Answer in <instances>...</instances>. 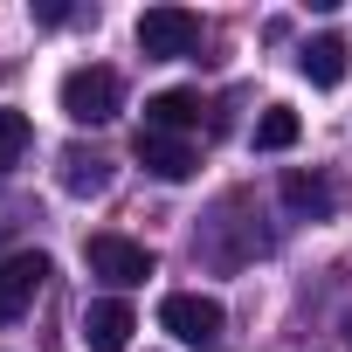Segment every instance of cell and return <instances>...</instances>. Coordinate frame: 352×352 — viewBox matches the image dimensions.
I'll return each instance as SVG.
<instances>
[{"mask_svg":"<svg viewBox=\"0 0 352 352\" xmlns=\"http://www.w3.org/2000/svg\"><path fill=\"white\" fill-rule=\"evenodd\" d=\"M118 104H124L118 69L83 63V69H69V76H63V118H69V124H111V118H118Z\"/></svg>","mask_w":352,"mask_h":352,"instance_id":"1","label":"cell"},{"mask_svg":"<svg viewBox=\"0 0 352 352\" xmlns=\"http://www.w3.org/2000/svg\"><path fill=\"white\" fill-rule=\"evenodd\" d=\"M159 324L180 338V345H194V352H214V345H221V331H228L221 304H214V297H201V290H173V297L159 304Z\"/></svg>","mask_w":352,"mask_h":352,"instance_id":"2","label":"cell"},{"mask_svg":"<svg viewBox=\"0 0 352 352\" xmlns=\"http://www.w3.org/2000/svg\"><path fill=\"white\" fill-rule=\"evenodd\" d=\"M138 49H145L152 63L194 56V49H201V14H187V8H145V14H138Z\"/></svg>","mask_w":352,"mask_h":352,"instance_id":"3","label":"cell"},{"mask_svg":"<svg viewBox=\"0 0 352 352\" xmlns=\"http://www.w3.org/2000/svg\"><path fill=\"white\" fill-rule=\"evenodd\" d=\"M90 270L111 283V290H131V283H145L152 276V249L145 242H124V235H90Z\"/></svg>","mask_w":352,"mask_h":352,"instance_id":"4","label":"cell"},{"mask_svg":"<svg viewBox=\"0 0 352 352\" xmlns=\"http://www.w3.org/2000/svg\"><path fill=\"white\" fill-rule=\"evenodd\" d=\"M42 283H49V256H42V249H14V256H0V324H14V318L35 304Z\"/></svg>","mask_w":352,"mask_h":352,"instance_id":"5","label":"cell"},{"mask_svg":"<svg viewBox=\"0 0 352 352\" xmlns=\"http://www.w3.org/2000/svg\"><path fill=\"white\" fill-rule=\"evenodd\" d=\"M138 166L152 173V180H166V187H180V180H194V166H201V152L187 145V138H173V131H138Z\"/></svg>","mask_w":352,"mask_h":352,"instance_id":"6","label":"cell"},{"mask_svg":"<svg viewBox=\"0 0 352 352\" xmlns=\"http://www.w3.org/2000/svg\"><path fill=\"white\" fill-rule=\"evenodd\" d=\"M131 331H138V318H131L124 297H97V304L83 311V345H90V352H124Z\"/></svg>","mask_w":352,"mask_h":352,"instance_id":"7","label":"cell"},{"mask_svg":"<svg viewBox=\"0 0 352 352\" xmlns=\"http://www.w3.org/2000/svg\"><path fill=\"white\" fill-rule=\"evenodd\" d=\"M201 90H159V97H145V131H173V138H187L194 124H201Z\"/></svg>","mask_w":352,"mask_h":352,"instance_id":"8","label":"cell"},{"mask_svg":"<svg viewBox=\"0 0 352 352\" xmlns=\"http://www.w3.org/2000/svg\"><path fill=\"white\" fill-rule=\"evenodd\" d=\"M345 35H311L304 49H297V69H304V83L311 90H331V83H345Z\"/></svg>","mask_w":352,"mask_h":352,"instance_id":"9","label":"cell"},{"mask_svg":"<svg viewBox=\"0 0 352 352\" xmlns=\"http://www.w3.org/2000/svg\"><path fill=\"white\" fill-rule=\"evenodd\" d=\"M283 208L297 214V221H324L338 201H331V180H324V173H283Z\"/></svg>","mask_w":352,"mask_h":352,"instance_id":"10","label":"cell"},{"mask_svg":"<svg viewBox=\"0 0 352 352\" xmlns=\"http://www.w3.org/2000/svg\"><path fill=\"white\" fill-rule=\"evenodd\" d=\"M63 187H69V194H83V201H90V194H104V187H111V159H104V152L69 145V152H63Z\"/></svg>","mask_w":352,"mask_h":352,"instance_id":"11","label":"cell"},{"mask_svg":"<svg viewBox=\"0 0 352 352\" xmlns=\"http://www.w3.org/2000/svg\"><path fill=\"white\" fill-rule=\"evenodd\" d=\"M297 131H304V124H297V111H290V104H270V111L256 118V152H290V145H297Z\"/></svg>","mask_w":352,"mask_h":352,"instance_id":"12","label":"cell"},{"mask_svg":"<svg viewBox=\"0 0 352 352\" xmlns=\"http://www.w3.org/2000/svg\"><path fill=\"white\" fill-rule=\"evenodd\" d=\"M28 138H35V131H28V118H21V111H0V173H14V166H21Z\"/></svg>","mask_w":352,"mask_h":352,"instance_id":"13","label":"cell"},{"mask_svg":"<svg viewBox=\"0 0 352 352\" xmlns=\"http://www.w3.org/2000/svg\"><path fill=\"white\" fill-rule=\"evenodd\" d=\"M35 21L42 28H63V21H76V8H63V0H35Z\"/></svg>","mask_w":352,"mask_h":352,"instance_id":"14","label":"cell"},{"mask_svg":"<svg viewBox=\"0 0 352 352\" xmlns=\"http://www.w3.org/2000/svg\"><path fill=\"white\" fill-rule=\"evenodd\" d=\"M345 345H352V318H345Z\"/></svg>","mask_w":352,"mask_h":352,"instance_id":"15","label":"cell"}]
</instances>
